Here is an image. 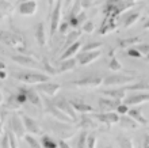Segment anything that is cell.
<instances>
[{"instance_id": "cell-19", "label": "cell", "mask_w": 149, "mask_h": 148, "mask_svg": "<svg viewBox=\"0 0 149 148\" xmlns=\"http://www.w3.org/2000/svg\"><path fill=\"white\" fill-rule=\"evenodd\" d=\"M81 49V42L80 41H77V42H74L73 45H71L69 48H67V49H64L63 55L60 56V61H64V60H68V59H72L76 53H77Z\"/></svg>"}, {"instance_id": "cell-47", "label": "cell", "mask_w": 149, "mask_h": 148, "mask_svg": "<svg viewBox=\"0 0 149 148\" xmlns=\"http://www.w3.org/2000/svg\"><path fill=\"white\" fill-rule=\"evenodd\" d=\"M69 27H71V26H69V23H68V22H64V23H61L58 26V30H60V33H61V34H67L68 30H69Z\"/></svg>"}, {"instance_id": "cell-58", "label": "cell", "mask_w": 149, "mask_h": 148, "mask_svg": "<svg viewBox=\"0 0 149 148\" xmlns=\"http://www.w3.org/2000/svg\"><path fill=\"white\" fill-rule=\"evenodd\" d=\"M106 148H113V147H111V145H109V147H106Z\"/></svg>"}, {"instance_id": "cell-40", "label": "cell", "mask_w": 149, "mask_h": 148, "mask_svg": "<svg viewBox=\"0 0 149 148\" xmlns=\"http://www.w3.org/2000/svg\"><path fill=\"white\" fill-rule=\"evenodd\" d=\"M8 135V141H10V148H18V141H16V136L10 130L7 132Z\"/></svg>"}, {"instance_id": "cell-5", "label": "cell", "mask_w": 149, "mask_h": 148, "mask_svg": "<svg viewBox=\"0 0 149 148\" xmlns=\"http://www.w3.org/2000/svg\"><path fill=\"white\" fill-rule=\"evenodd\" d=\"M53 105L57 107V109L61 112V113H64L67 117H69L72 121H76L77 120V116H76V112L73 110V107L71 106V103H69V101H67L65 98H60V99H56L54 102H53Z\"/></svg>"}, {"instance_id": "cell-54", "label": "cell", "mask_w": 149, "mask_h": 148, "mask_svg": "<svg viewBox=\"0 0 149 148\" xmlns=\"http://www.w3.org/2000/svg\"><path fill=\"white\" fill-rule=\"evenodd\" d=\"M47 1H49V8H53V7H54V4H56V1H57V0H47Z\"/></svg>"}, {"instance_id": "cell-33", "label": "cell", "mask_w": 149, "mask_h": 148, "mask_svg": "<svg viewBox=\"0 0 149 148\" xmlns=\"http://www.w3.org/2000/svg\"><path fill=\"white\" fill-rule=\"evenodd\" d=\"M41 145H42V148H57L58 145H57V143H56L52 137L49 136H43L42 140H41Z\"/></svg>"}, {"instance_id": "cell-53", "label": "cell", "mask_w": 149, "mask_h": 148, "mask_svg": "<svg viewBox=\"0 0 149 148\" xmlns=\"http://www.w3.org/2000/svg\"><path fill=\"white\" fill-rule=\"evenodd\" d=\"M6 78H7V72H6V69L0 71V79H1V80H4Z\"/></svg>"}, {"instance_id": "cell-14", "label": "cell", "mask_w": 149, "mask_h": 148, "mask_svg": "<svg viewBox=\"0 0 149 148\" xmlns=\"http://www.w3.org/2000/svg\"><path fill=\"white\" fill-rule=\"evenodd\" d=\"M71 106L73 107L74 112H77V113H83V114H88V113H94V107L88 103L83 101H79V99H72L69 101Z\"/></svg>"}, {"instance_id": "cell-50", "label": "cell", "mask_w": 149, "mask_h": 148, "mask_svg": "<svg viewBox=\"0 0 149 148\" xmlns=\"http://www.w3.org/2000/svg\"><path fill=\"white\" fill-rule=\"evenodd\" d=\"M57 145H58L60 148H71V145L68 144L65 140H60L58 143H57Z\"/></svg>"}, {"instance_id": "cell-31", "label": "cell", "mask_w": 149, "mask_h": 148, "mask_svg": "<svg viewBox=\"0 0 149 148\" xmlns=\"http://www.w3.org/2000/svg\"><path fill=\"white\" fill-rule=\"evenodd\" d=\"M6 107H7L8 110H19L20 107H22V105L16 101L15 95H11V97L8 98V101L6 102Z\"/></svg>"}, {"instance_id": "cell-56", "label": "cell", "mask_w": 149, "mask_h": 148, "mask_svg": "<svg viewBox=\"0 0 149 148\" xmlns=\"http://www.w3.org/2000/svg\"><path fill=\"white\" fill-rule=\"evenodd\" d=\"M3 103H4V97H3V93L0 91V106L3 105Z\"/></svg>"}, {"instance_id": "cell-29", "label": "cell", "mask_w": 149, "mask_h": 148, "mask_svg": "<svg viewBox=\"0 0 149 148\" xmlns=\"http://www.w3.org/2000/svg\"><path fill=\"white\" fill-rule=\"evenodd\" d=\"M14 11V6L6 0H0V16H8Z\"/></svg>"}, {"instance_id": "cell-32", "label": "cell", "mask_w": 149, "mask_h": 148, "mask_svg": "<svg viewBox=\"0 0 149 148\" xmlns=\"http://www.w3.org/2000/svg\"><path fill=\"white\" fill-rule=\"evenodd\" d=\"M118 141H119V145H121V148H136L133 140H132L130 137L119 136V137H118Z\"/></svg>"}, {"instance_id": "cell-1", "label": "cell", "mask_w": 149, "mask_h": 148, "mask_svg": "<svg viewBox=\"0 0 149 148\" xmlns=\"http://www.w3.org/2000/svg\"><path fill=\"white\" fill-rule=\"evenodd\" d=\"M0 42H3L4 45H8V46H12L18 51H23V48L26 46L23 37L16 33H12V31L0 30Z\"/></svg>"}, {"instance_id": "cell-39", "label": "cell", "mask_w": 149, "mask_h": 148, "mask_svg": "<svg viewBox=\"0 0 149 148\" xmlns=\"http://www.w3.org/2000/svg\"><path fill=\"white\" fill-rule=\"evenodd\" d=\"M127 112H129V106H126L125 103H119V105L117 106V109H115V113L119 116H126L127 114Z\"/></svg>"}, {"instance_id": "cell-49", "label": "cell", "mask_w": 149, "mask_h": 148, "mask_svg": "<svg viewBox=\"0 0 149 148\" xmlns=\"http://www.w3.org/2000/svg\"><path fill=\"white\" fill-rule=\"evenodd\" d=\"M117 3H136V0H109L107 4H117Z\"/></svg>"}, {"instance_id": "cell-8", "label": "cell", "mask_w": 149, "mask_h": 148, "mask_svg": "<svg viewBox=\"0 0 149 148\" xmlns=\"http://www.w3.org/2000/svg\"><path fill=\"white\" fill-rule=\"evenodd\" d=\"M10 126H11V132L14 133L16 137L26 136V129H24V126H23V122H22L20 116H18V114L12 116L11 121H10Z\"/></svg>"}, {"instance_id": "cell-18", "label": "cell", "mask_w": 149, "mask_h": 148, "mask_svg": "<svg viewBox=\"0 0 149 148\" xmlns=\"http://www.w3.org/2000/svg\"><path fill=\"white\" fill-rule=\"evenodd\" d=\"M36 39L39 46L45 48L47 43V37H46V30H45V25L42 22H39L36 27Z\"/></svg>"}, {"instance_id": "cell-2", "label": "cell", "mask_w": 149, "mask_h": 148, "mask_svg": "<svg viewBox=\"0 0 149 148\" xmlns=\"http://www.w3.org/2000/svg\"><path fill=\"white\" fill-rule=\"evenodd\" d=\"M15 79L27 84H41V83L49 82L50 76L46 74H39V72H22L16 75Z\"/></svg>"}, {"instance_id": "cell-36", "label": "cell", "mask_w": 149, "mask_h": 148, "mask_svg": "<svg viewBox=\"0 0 149 148\" xmlns=\"http://www.w3.org/2000/svg\"><path fill=\"white\" fill-rule=\"evenodd\" d=\"M133 48L141 56H148V53H149V45H148V43H137V45H136V46H133Z\"/></svg>"}, {"instance_id": "cell-41", "label": "cell", "mask_w": 149, "mask_h": 148, "mask_svg": "<svg viewBox=\"0 0 149 148\" xmlns=\"http://www.w3.org/2000/svg\"><path fill=\"white\" fill-rule=\"evenodd\" d=\"M43 68H45V71H46V72H49V76H50V75H57V74H58V71L54 69V68H53V67H52L50 64L46 61V60H43Z\"/></svg>"}, {"instance_id": "cell-44", "label": "cell", "mask_w": 149, "mask_h": 148, "mask_svg": "<svg viewBox=\"0 0 149 148\" xmlns=\"http://www.w3.org/2000/svg\"><path fill=\"white\" fill-rule=\"evenodd\" d=\"M86 148H96V137L94 135L87 137V145Z\"/></svg>"}, {"instance_id": "cell-7", "label": "cell", "mask_w": 149, "mask_h": 148, "mask_svg": "<svg viewBox=\"0 0 149 148\" xmlns=\"http://www.w3.org/2000/svg\"><path fill=\"white\" fill-rule=\"evenodd\" d=\"M92 118H96L100 124H104V125H107V126H111V125H114V124H118V121H119V116H118L115 112H111V113L92 114Z\"/></svg>"}, {"instance_id": "cell-30", "label": "cell", "mask_w": 149, "mask_h": 148, "mask_svg": "<svg viewBox=\"0 0 149 148\" xmlns=\"http://www.w3.org/2000/svg\"><path fill=\"white\" fill-rule=\"evenodd\" d=\"M138 19H140V12H138V11L130 12V14H127V15H126L125 20H123V25H125V27H130V26L136 23Z\"/></svg>"}, {"instance_id": "cell-45", "label": "cell", "mask_w": 149, "mask_h": 148, "mask_svg": "<svg viewBox=\"0 0 149 148\" xmlns=\"http://www.w3.org/2000/svg\"><path fill=\"white\" fill-rule=\"evenodd\" d=\"M15 97H16V101L19 102L20 105H23L24 102H27V98H26V95L23 93V88H19V93L16 94Z\"/></svg>"}, {"instance_id": "cell-9", "label": "cell", "mask_w": 149, "mask_h": 148, "mask_svg": "<svg viewBox=\"0 0 149 148\" xmlns=\"http://www.w3.org/2000/svg\"><path fill=\"white\" fill-rule=\"evenodd\" d=\"M61 90V86L57 83H52V82H45L41 84H37V91H41L47 97H56L58 91Z\"/></svg>"}, {"instance_id": "cell-11", "label": "cell", "mask_w": 149, "mask_h": 148, "mask_svg": "<svg viewBox=\"0 0 149 148\" xmlns=\"http://www.w3.org/2000/svg\"><path fill=\"white\" fill-rule=\"evenodd\" d=\"M119 103H121L119 101H115L111 98H100L99 99V110H100V113H111V112H115Z\"/></svg>"}, {"instance_id": "cell-23", "label": "cell", "mask_w": 149, "mask_h": 148, "mask_svg": "<svg viewBox=\"0 0 149 148\" xmlns=\"http://www.w3.org/2000/svg\"><path fill=\"white\" fill-rule=\"evenodd\" d=\"M103 94H104L106 97L111 98V99H115V101H119V102L123 101V99H125V95H126V93L122 88H118V90H104V91H103Z\"/></svg>"}, {"instance_id": "cell-10", "label": "cell", "mask_w": 149, "mask_h": 148, "mask_svg": "<svg viewBox=\"0 0 149 148\" xmlns=\"http://www.w3.org/2000/svg\"><path fill=\"white\" fill-rule=\"evenodd\" d=\"M20 118H22V122H23V126L26 129V133H31V135H37V133H41V126L38 125L34 118L29 117L26 114H20Z\"/></svg>"}, {"instance_id": "cell-57", "label": "cell", "mask_w": 149, "mask_h": 148, "mask_svg": "<svg viewBox=\"0 0 149 148\" xmlns=\"http://www.w3.org/2000/svg\"><path fill=\"white\" fill-rule=\"evenodd\" d=\"M23 1H31V0H20V3H23Z\"/></svg>"}, {"instance_id": "cell-35", "label": "cell", "mask_w": 149, "mask_h": 148, "mask_svg": "<svg viewBox=\"0 0 149 148\" xmlns=\"http://www.w3.org/2000/svg\"><path fill=\"white\" fill-rule=\"evenodd\" d=\"M23 139L27 141V144L30 145V148H42L41 143L37 140L36 137H33V136H30V135H27V136H24Z\"/></svg>"}, {"instance_id": "cell-12", "label": "cell", "mask_w": 149, "mask_h": 148, "mask_svg": "<svg viewBox=\"0 0 149 148\" xmlns=\"http://www.w3.org/2000/svg\"><path fill=\"white\" fill-rule=\"evenodd\" d=\"M102 55V52L100 51H92V52H81L80 56H79V62L81 64V65H88L91 64L92 61L95 60H98Z\"/></svg>"}, {"instance_id": "cell-16", "label": "cell", "mask_w": 149, "mask_h": 148, "mask_svg": "<svg viewBox=\"0 0 149 148\" xmlns=\"http://www.w3.org/2000/svg\"><path fill=\"white\" fill-rule=\"evenodd\" d=\"M117 29V18H111V16H104V19L102 22V26L99 29L100 34H109L110 31Z\"/></svg>"}, {"instance_id": "cell-27", "label": "cell", "mask_w": 149, "mask_h": 148, "mask_svg": "<svg viewBox=\"0 0 149 148\" xmlns=\"http://www.w3.org/2000/svg\"><path fill=\"white\" fill-rule=\"evenodd\" d=\"M118 122H121V125L126 129H137L138 126H140V125H138L134 120H132L129 116H122V117H119V121H118Z\"/></svg>"}, {"instance_id": "cell-15", "label": "cell", "mask_w": 149, "mask_h": 148, "mask_svg": "<svg viewBox=\"0 0 149 148\" xmlns=\"http://www.w3.org/2000/svg\"><path fill=\"white\" fill-rule=\"evenodd\" d=\"M37 12V1L31 0V1H23L19 4V14L24 16H31Z\"/></svg>"}, {"instance_id": "cell-42", "label": "cell", "mask_w": 149, "mask_h": 148, "mask_svg": "<svg viewBox=\"0 0 149 148\" xmlns=\"http://www.w3.org/2000/svg\"><path fill=\"white\" fill-rule=\"evenodd\" d=\"M81 126L83 128H86V129H91V128H96V124L92 121V118H84Z\"/></svg>"}, {"instance_id": "cell-20", "label": "cell", "mask_w": 149, "mask_h": 148, "mask_svg": "<svg viewBox=\"0 0 149 148\" xmlns=\"http://www.w3.org/2000/svg\"><path fill=\"white\" fill-rule=\"evenodd\" d=\"M149 99V95L148 93H142V94H137V95H133V97L127 98L123 103L126 106H130V105H141V103H145L148 102Z\"/></svg>"}, {"instance_id": "cell-6", "label": "cell", "mask_w": 149, "mask_h": 148, "mask_svg": "<svg viewBox=\"0 0 149 148\" xmlns=\"http://www.w3.org/2000/svg\"><path fill=\"white\" fill-rule=\"evenodd\" d=\"M61 8H63V0H58V3L54 4L53 11H52V19H50V37L57 33L60 26V19H61Z\"/></svg>"}, {"instance_id": "cell-28", "label": "cell", "mask_w": 149, "mask_h": 148, "mask_svg": "<svg viewBox=\"0 0 149 148\" xmlns=\"http://www.w3.org/2000/svg\"><path fill=\"white\" fill-rule=\"evenodd\" d=\"M74 67H76V60H74V59H68V60H64V61H61V64H60V68L57 71H58V74H63V72L72 71Z\"/></svg>"}, {"instance_id": "cell-21", "label": "cell", "mask_w": 149, "mask_h": 148, "mask_svg": "<svg viewBox=\"0 0 149 148\" xmlns=\"http://www.w3.org/2000/svg\"><path fill=\"white\" fill-rule=\"evenodd\" d=\"M47 112H49V113H50L52 116L56 118V120H58L60 122H73V121H72L69 117H67L64 113H61V112H60V110L57 109L53 103H50V105L47 106Z\"/></svg>"}, {"instance_id": "cell-26", "label": "cell", "mask_w": 149, "mask_h": 148, "mask_svg": "<svg viewBox=\"0 0 149 148\" xmlns=\"http://www.w3.org/2000/svg\"><path fill=\"white\" fill-rule=\"evenodd\" d=\"M80 35H81V31H80V30L71 31V33L68 34L67 41H65V43H64V48H63V49H67V48H69L71 45H73L74 42H77V41H79V37H80Z\"/></svg>"}, {"instance_id": "cell-46", "label": "cell", "mask_w": 149, "mask_h": 148, "mask_svg": "<svg viewBox=\"0 0 149 148\" xmlns=\"http://www.w3.org/2000/svg\"><path fill=\"white\" fill-rule=\"evenodd\" d=\"M127 56H130V57H133V59H141L142 56L138 53L134 48H130L129 51H127Z\"/></svg>"}, {"instance_id": "cell-24", "label": "cell", "mask_w": 149, "mask_h": 148, "mask_svg": "<svg viewBox=\"0 0 149 148\" xmlns=\"http://www.w3.org/2000/svg\"><path fill=\"white\" fill-rule=\"evenodd\" d=\"M141 42V37H132V38H125V39H119L118 41V45L119 48H133L136 46L137 43Z\"/></svg>"}, {"instance_id": "cell-52", "label": "cell", "mask_w": 149, "mask_h": 148, "mask_svg": "<svg viewBox=\"0 0 149 148\" xmlns=\"http://www.w3.org/2000/svg\"><path fill=\"white\" fill-rule=\"evenodd\" d=\"M73 1H74V0H64V6H65V7H71V4L72 3H73Z\"/></svg>"}, {"instance_id": "cell-48", "label": "cell", "mask_w": 149, "mask_h": 148, "mask_svg": "<svg viewBox=\"0 0 149 148\" xmlns=\"http://www.w3.org/2000/svg\"><path fill=\"white\" fill-rule=\"evenodd\" d=\"M1 148H10V141H8V135H7V132L4 133L3 139H1Z\"/></svg>"}, {"instance_id": "cell-3", "label": "cell", "mask_w": 149, "mask_h": 148, "mask_svg": "<svg viewBox=\"0 0 149 148\" xmlns=\"http://www.w3.org/2000/svg\"><path fill=\"white\" fill-rule=\"evenodd\" d=\"M100 84H103V78H100V76H88V78L69 83V86L80 87V88H96Z\"/></svg>"}, {"instance_id": "cell-4", "label": "cell", "mask_w": 149, "mask_h": 148, "mask_svg": "<svg viewBox=\"0 0 149 148\" xmlns=\"http://www.w3.org/2000/svg\"><path fill=\"white\" fill-rule=\"evenodd\" d=\"M136 75H113V76H107L103 83L106 86H123L127 84V83L133 82Z\"/></svg>"}, {"instance_id": "cell-13", "label": "cell", "mask_w": 149, "mask_h": 148, "mask_svg": "<svg viewBox=\"0 0 149 148\" xmlns=\"http://www.w3.org/2000/svg\"><path fill=\"white\" fill-rule=\"evenodd\" d=\"M11 59H12V61L18 62V64H20V65H23V67H29V68H38L39 67V62L36 61L30 56L16 55V56H12Z\"/></svg>"}, {"instance_id": "cell-17", "label": "cell", "mask_w": 149, "mask_h": 148, "mask_svg": "<svg viewBox=\"0 0 149 148\" xmlns=\"http://www.w3.org/2000/svg\"><path fill=\"white\" fill-rule=\"evenodd\" d=\"M23 93H24V95H26V98H27V102H30L31 105L37 106L39 109H42V99H41V97L38 95V93H37L36 90L23 88Z\"/></svg>"}, {"instance_id": "cell-34", "label": "cell", "mask_w": 149, "mask_h": 148, "mask_svg": "<svg viewBox=\"0 0 149 148\" xmlns=\"http://www.w3.org/2000/svg\"><path fill=\"white\" fill-rule=\"evenodd\" d=\"M102 42H90L87 43L84 48H81V52H92V51H99V48H102Z\"/></svg>"}, {"instance_id": "cell-25", "label": "cell", "mask_w": 149, "mask_h": 148, "mask_svg": "<svg viewBox=\"0 0 149 148\" xmlns=\"http://www.w3.org/2000/svg\"><path fill=\"white\" fill-rule=\"evenodd\" d=\"M69 26L73 29H77L79 26H83L86 23V12H80L77 16H73V18H69Z\"/></svg>"}, {"instance_id": "cell-55", "label": "cell", "mask_w": 149, "mask_h": 148, "mask_svg": "<svg viewBox=\"0 0 149 148\" xmlns=\"http://www.w3.org/2000/svg\"><path fill=\"white\" fill-rule=\"evenodd\" d=\"M4 69H6V62H3L0 60V71H4Z\"/></svg>"}, {"instance_id": "cell-51", "label": "cell", "mask_w": 149, "mask_h": 148, "mask_svg": "<svg viewBox=\"0 0 149 148\" xmlns=\"http://www.w3.org/2000/svg\"><path fill=\"white\" fill-rule=\"evenodd\" d=\"M144 148H149V136L146 135L145 139H144Z\"/></svg>"}, {"instance_id": "cell-37", "label": "cell", "mask_w": 149, "mask_h": 148, "mask_svg": "<svg viewBox=\"0 0 149 148\" xmlns=\"http://www.w3.org/2000/svg\"><path fill=\"white\" fill-rule=\"evenodd\" d=\"M109 68H110L111 71H114V72H118V71L122 69V64L118 61V59H115V57H111L110 64H109Z\"/></svg>"}, {"instance_id": "cell-43", "label": "cell", "mask_w": 149, "mask_h": 148, "mask_svg": "<svg viewBox=\"0 0 149 148\" xmlns=\"http://www.w3.org/2000/svg\"><path fill=\"white\" fill-rule=\"evenodd\" d=\"M95 30V25H94V22H90V20H87L86 23L83 25V31H86V33H92V31Z\"/></svg>"}, {"instance_id": "cell-38", "label": "cell", "mask_w": 149, "mask_h": 148, "mask_svg": "<svg viewBox=\"0 0 149 148\" xmlns=\"http://www.w3.org/2000/svg\"><path fill=\"white\" fill-rule=\"evenodd\" d=\"M87 137H88V133H87L86 130L80 133L79 143H77V148H86V145H87Z\"/></svg>"}, {"instance_id": "cell-22", "label": "cell", "mask_w": 149, "mask_h": 148, "mask_svg": "<svg viewBox=\"0 0 149 148\" xmlns=\"http://www.w3.org/2000/svg\"><path fill=\"white\" fill-rule=\"evenodd\" d=\"M127 116H129L132 120L136 121L138 125H146V124H148V120L142 116L141 110H138V109H129Z\"/></svg>"}]
</instances>
